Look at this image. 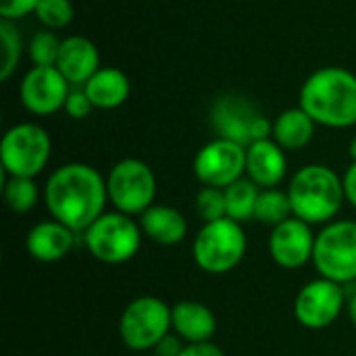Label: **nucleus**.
Instances as JSON below:
<instances>
[{"label": "nucleus", "mask_w": 356, "mask_h": 356, "mask_svg": "<svg viewBox=\"0 0 356 356\" xmlns=\"http://www.w3.org/2000/svg\"><path fill=\"white\" fill-rule=\"evenodd\" d=\"M108 202L106 179L86 163H69L54 169L44 188V204L50 217L69 229L86 232Z\"/></svg>", "instance_id": "obj_1"}, {"label": "nucleus", "mask_w": 356, "mask_h": 356, "mask_svg": "<svg viewBox=\"0 0 356 356\" xmlns=\"http://www.w3.org/2000/svg\"><path fill=\"white\" fill-rule=\"evenodd\" d=\"M300 108L317 125L353 127L356 125V75L342 67L315 71L300 90Z\"/></svg>", "instance_id": "obj_2"}, {"label": "nucleus", "mask_w": 356, "mask_h": 356, "mask_svg": "<svg viewBox=\"0 0 356 356\" xmlns=\"http://www.w3.org/2000/svg\"><path fill=\"white\" fill-rule=\"evenodd\" d=\"M294 217L309 225H327L346 202L342 177L325 165H307L288 184Z\"/></svg>", "instance_id": "obj_3"}, {"label": "nucleus", "mask_w": 356, "mask_h": 356, "mask_svg": "<svg viewBox=\"0 0 356 356\" xmlns=\"http://www.w3.org/2000/svg\"><path fill=\"white\" fill-rule=\"evenodd\" d=\"M248 248L242 223L225 217L204 223L192 242V259L196 267L209 275H225L234 271Z\"/></svg>", "instance_id": "obj_4"}, {"label": "nucleus", "mask_w": 356, "mask_h": 356, "mask_svg": "<svg viewBox=\"0 0 356 356\" xmlns=\"http://www.w3.org/2000/svg\"><path fill=\"white\" fill-rule=\"evenodd\" d=\"M142 236L144 232L134 217L113 211L100 215L83 232V244L96 261L104 265H123L138 254Z\"/></svg>", "instance_id": "obj_5"}, {"label": "nucleus", "mask_w": 356, "mask_h": 356, "mask_svg": "<svg viewBox=\"0 0 356 356\" xmlns=\"http://www.w3.org/2000/svg\"><path fill=\"white\" fill-rule=\"evenodd\" d=\"M171 307L156 296H138L121 313L119 336L121 342L134 353H148L169 336Z\"/></svg>", "instance_id": "obj_6"}, {"label": "nucleus", "mask_w": 356, "mask_h": 356, "mask_svg": "<svg viewBox=\"0 0 356 356\" xmlns=\"http://www.w3.org/2000/svg\"><path fill=\"white\" fill-rule=\"evenodd\" d=\"M313 265L319 277L340 286L356 280V221H332L323 225L315 240Z\"/></svg>", "instance_id": "obj_7"}, {"label": "nucleus", "mask_w": 356, "mask_h": 356, "mask_svg": "<svg viewBox=\"0 0 356 356\" xmlns=\"http://www.w3.org/2000/svg\"><path fill=\"white\" fill-rule=\"evenodd\" d=\"M108 202L129 217L146 213L156 198L154 171L140 159H121L106 175Z\"/></svg>", "instance_id": "obj_8"}, {"label": "nucleus", "mask_w": 356, "mask_h": 356, "mask_svg": "<svg viewBox=\"0 0 356 356\" xmlns=\"http://www.w3.org/2000/svg\"><path fill=\"white\" fill-rule=\"evenodd\" d=\"M52 152L50 136L35 123L13 125L0 144L2 169L8 177H35L48 165Z\"/></svg>", "instance_id": "obj_9"}, {"label": "nucleus", "mask_w": 356, "mask_h": 356, "mask_svg": "<svg viewBox=\"0 0 356 356\" xmlns=\"http://www.w3.org/2000/svg\"><path fill=\"white\" fill-rule=\"evenodd\" d=\"M346 305V294L340 284L325 277H317L305 284L296 294L294 317L302 327L319 332L334 325Z\"/></svg>", "instance_id": "obj_10"}, {"label": "nucleus", "mask_w": 356, "mask_h": 356, "mask_svg": "<svg viewBox=\"0 0 356 356\" xmlns=\"http://www.w3.org/2000/svg\"><path fill=\"white\" fill-rule=\"evenodd\" d=\"M246 173V146L217 138L204 144L194 159V175L202 186L221 188L236 184Z\"/></svg>", "instance_id": "obj_11"}, {"label": "nucleus", "mask_w": 356, "mask_h": 356, "mask_svg": "<svg viewBox=\"0 0 356 356\" xmlns=\"http://www.w3.org/2000/svg\"><path fill=\"white\" fill-rule=\"evenodd\" d=\"M19 94L23 106L29 113L38 117H48L65 108L69 81L56 67H33L25 73Z\"/></svg>", "instance_id": "obj_12"}, {"label": "nucleus", "mask_w": 356, "mask_h": 356, "mask_svg": "<svg viewBox=\"0 0 356 356\" xmlns=\"http://www.w3.org/2000/svg\"><path fill=\"white\" fill-rule=\"evenodd\" d=\"M315 232L313 225L298 217H290L277 227L271 229L269 236V254L273 263L282 269H300L307 263H313L315 252Z\"/></svg>", "instance_id": "obj_13"}, {"label": "nucleus", "mask_w": 356, "mask_h": 356, "mask_svg": "<svg viewBox=\"0 0 356 356\" xmlns=\"http://www.w3.org/2000/svg\"><path fill=\"white\" fill-rule=\"evenodd\" d=\"M215 127L221 131V138L234 140L242 146H250L257 140H267L273 134V125L254 113L244 100L240 98H221L215 104L213 113Z\"/></svg>", "instance_id": "obj_14"}, {"label": "nucleus", "mask_w": 356, "mask_h": 356, "mask_svg": "<svg viewBox=\"0 0 356 356\" xmlns=\"http://www.w3.org/2000/svg\"><path fill=\"white\" fill-rule=\"evenodd\" d=\"M288 171L284 148L275 140H257L246 146V175L261 190L277 188Z\"/></svg>", "instance_id": "obj_15"}, {"label": "nucleus", "mask_w": 356, "mask_h": 356, "mask_svg": "<svg viewBox=\"0 0 356 356\" xmlns=\"http://www.w3.org/2000/svg\"><path fill=\"white\" fill-rule=\"evenodd\" d=\"M75 246V232L67 225L50 219L33 225L25 236V250L33 261L58 263Z\"/></svg>", "instance_id": "obj_16"}, {"label": "nucleus", "mask_w": 356, "mask_h": 356, "mask_svg": "<svg viewBox=\"0 0 356 356\" xmlns=\"http://www.w3.org/2000/svg\"><path fill=\"white\" fill-rule=\"evenodd\" d=\"M171 325L186 344L211 342L217 332L215 313L198 300H179L171 307Z\"/></svg>", "instance_id": "obj_17"}, {"label": "nucleus", "mask_w": 356, "mask_h": 356, "mask_svg": "<svg viewBox=\"0 0 356 356\" xmlns=\"http://www.w3.org/2000/svg\"><path fill=\"white\" fill-rule=\"evenodd\" d=\"M56 69L69 83H86L100 69L98 48L83 35H69L60 44Z\"/></svg>", "instance_id": "obj_18"}, {"label": "nucleus", "mask_w": 356, "mask_h": 356, "mask_svg": "<svg viewBox=\"0 0 356 356\" xmlns=\"http://www.w3.org/2000/svg\"><path fill=\"white\" fill-rule=\"evenodd\" d=\"M140 227L144 236L159 246H177L188 236V221L184 213L169 204H152L140 215Z\"/></svg>", "instance_id": "obj_19"}, {"label": "nucleus", "mask_w": 356, "mask_h": 356, "mask_svg": "<svg viewBox=\"0 0 356 356\" xmlns=\"http://www.w3.org/2000/svg\"><path fill=\"white\" fill-rule=\"evenodd\" d=\"M129 79L123 71L115 67H100L86 83L83 92L92 100L94 108L111 111L121 106L129 98Z\"/></svg>", "instance_id": "obj_20"}, {"label": "nucleus", "mask_w": 356, "mask_h": 356, "mask_svg": "<svg viewBox=\"0 0 356 356\" xmlns=\"http://www.w3.org/2000/svg\"><path fill=\"white\" fill-rule=\"evenodd\" d=\"M315 125L317 123L311 119V115L300 106L288 108L280 113L273 123V140L284 150H300L313 140Z\"/></svg>", "instance_id": "obj_21"}, {"label": "nucleus", "mask_w": 356, "mask_h": 356, "mask_svg": "<svg viewBox=\"0 0 356 356\" xmlns=\"http://www.w3.org/2000/svg\"><path fill=\"white\" fill-rule=\"evenodd\" d=\"M261 188L250 179H238L236 184L225 188V204H227V217L244 223L254 219V209L259 200Z\"/></svg>", "instance_id": "obj_22"}, {"label": "nucleus", "mask_w": 356, "mask_h": 356, "mask_svg": "<svg viewBox=\"0 0 356 356\" xmlns=\"http://www.w3.org/2000/svg\"><path fill=\"white\" fill-rule=\"evenodd\" d=\"M290 217H294V213H292L288 192H282L277 188L261 190L259 200H257V209H254V221L269 225L273 229Z\"/></svg>", "instance_id": "obj_23"}, {"label": "nucleus", "mask_w": 356, "mask_h": 356, "mask_svg": "<svg viewBox=\"0 0 356 356\" xmlns=\"http://www.w3.org/2000/svg\"><path fill=\"white\" fill-rule=\"evenodd\" d=\"M2 196L10 213L25 215L35 207L40 192L31 177H8L2 188Z\"/></svg>", "instance_id": "obj_24"}, {"label": "nucleus", "mask_w": 356, "mask_h": 356, "mask_svg": "<svg viewBox=\"0 0 356 356\" xmlns=\"http://www.w3.org/2000/svg\"><path fill=\"white\" fill-rule=\"evenodd\" d=\"M0 38H2V65H0V79L6 81L13 71L17 69V63L21 58V35L13 21L2 19L0 23Z\"/></svg>", "instance_id": "obj_25"}, {"label": "nucleus", "mask_w": 356, "mask_h": 356, "mask_svg": "<svg viewBox=\"0 0 356 356\" xmlns=\"http://www.w3.org/2000/svg\"><path fill=\"white\" fill-rule=\"evenodd\" d=\"M63 40H58L50 29L38 31L29 42V58L33 60V67H56L58 52H60Z\"/></svg>", "instance_id": "obj_26"}, {"label": "nucleus", "mask_w": 356, "mask_h": 356, "mask_svg": "<svg viewBox=\"0 0 356 356\" xmlns=\"http://www.w3.org/2000/svg\"><path fill=\"white\" fill-rule=\"evenodd\" d=\"M196 213L204 223H213L227 217V204H225V190L221 188H209L204 186L194 200Z\"/></svg>", "instance_id": "obj_27"}, {"label": "nucleus", "mask_w": 356, "mask_h": 356, "mask_svg": "<svg viewBox=\"0 0 356 356\" xmlns=\"http://www.w3.org/2000/svg\"><path fill=\"white\" fill-rule=\"evenodd\" d=\"M73 4L71 0H40L35 6L38 21L48 29H60L67 27L73 21Z\"/></svg>", "instance_id": "obj_28"}, {"label": "nucleus", "mask_w": 356, "mask_h": 356, "mask_svg": "<svg viewBox=\"0 0 356 356\" xmlns=\"http://www.w3.org/2000/svg\"><path fill=\"white\" fill-rule=\"evenodd\" d=\"M94 104L92 100L88 98V94L83 90H73L69 92L67 96V102H65V111L71 119H86L90 113H92Z\"/></svg>", "instance_id": "obj_29"}, {"label": "nucleus", "mask_w": 356, "mask_h": 356, "mask_svg": "<svg viewBox=\"0 0 356 356\" xmlns=\"http://www.w3.org/2000/svg\"><path fill=\"white\" fill-rule=\"evenodd\" d=\"M38 2L40 0H0V17L6 21L27 17L29 13H35Z\"/></svg>", "instance_id": "obj_30"}, {"label": "nucleus", "mask_w": 356, "mask_h": 356, "mask_svg": "<svg viewBox=\"0 0 356 356\" xmlns=\"http://www.w3.org/2000/svg\"><path fill=\"white\" fill-rule=\"evenodd\" d=\"M184 340L177 336V334H169L165 336L156 346H154V356H179L184 350Z\"/></svg>", "instance_id": "obj_31"}, {"label": "nucleus", "mask_w": 356, "mask_h": 356, "mask_svg": "<svg viewBox=\"0 0 356 356\" xmlns=\"http://www.w3.org/2000/svg\"><path fill=\"white\" fill-rule=\"evenodd\" d=\"M179 356H225V353L213 342H200V344H186Z\"/></svg>", "instance_id": "obj_32"}, {"label": "nucleus", "mask_w": 356, "mask_h": 356, "mask_svg": "<svg viewBox=\"0 0 356 356\" xmlns=\"http://www.w3.org/2000/svg\"><path fill=\"white\" fill-rule=\"evenodd\" d=\"M342 186H344L346 202L356 209V161L350 163V167H348L346 173L342 175Z\"/></svg>", "instance_id": "obj_33"}, {"label": "nucleus", "mask_w": 356, "mask_h": 356, "mask_svg": "<svg viewBox=\"0 0 356 356\" xmlns=\"http://www.w3.org/2000/svg\"><path fill=\"white\" fill-rule=\"evenodd\" d=\"M346 309H348V315H350V321L355 323L356 327V292L348 298V305H346Z\"/></svg>", "instance_id": "obj_34"}, {"label": "nucleus", "mask_w": 356, "mask_h": 356, "mask_svg": "<svg viewBox=\"0 0 356 356\" xmlns=\"http://www.w3.org/2000/svg\"><path fill=\"white\" fill-rule=\"evenodd\" d=\"M348 154H350V159H353V161H356V138L350 142V144H348Z\"/></svg>", "instance_id": "obj_35"}]
</instances>
